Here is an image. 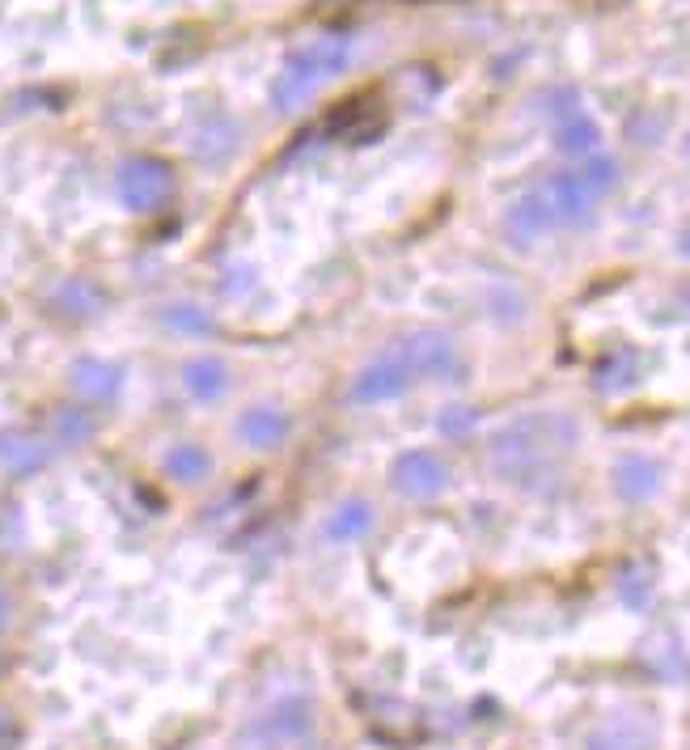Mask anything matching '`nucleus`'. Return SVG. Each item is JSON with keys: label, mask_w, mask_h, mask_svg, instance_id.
I'll list each match as a JSON object with an SVG mask.
<instances>
[{"label": "nucleus", "mask_w": 690, "mask_h": 750, "mask_svg": "<svg viewBox=\"0 0 690 750\" xmlns=\"http://www.w3.org/2000/svg\"><path fill=\"white\" fill-rule=\"evenodd\" d=\"M348 60H352V43H348L343 34H318V39H306V43L289 56L284 72L276 77V86H271V107L280 114H292L297 107H306L327 81H334L339 72L348 69Z\"/></svg>", "instance_id": "2"}, {"label": "nucleus", "mask_w": 690, "mask_h": 750, "mask_svg": "<svg viewBox=\"0 0 690 750\" xmlns=\"http://www.w3.org/2000/svg\"><path fill=\"white\" fill-rule=\"evenodd\" d=\"M68 382H72V390H77L81 399L107 403V399H114L119 387H123V369L111 361H98V357H81V361L68 369Z\"/></svg>", "instance_id": "12"}, {"label": "nucleus", "mask_w": 690, "mask_h": 750, "mask_svg": "<svg viewBox=\"0 0 690 750\" xmlns=\"http://www.w3.org/2000/svg\"><path fill=\"white\" fill-rule=\"evenodd\" d=\"M577 174H580V182H584V187H589V191H593V196L601 200V196H610V191L619 187V161L606 158V153H598V158L584 161Z\"/></svg>", "instance_id": "22"}, {"label": "nucleus", "mask_w": 690, "mask_h": 750, "mask_svg": "<svg viewBox=\"0 0 690 750\" xmlns=\"http://www.w3.org/2000/svg\"><path fill=\"white\" fill-rule=\"evenodd\" d=\"M114 191H119V200L123 208H132V212H153L170 200V191H174V174H170V166L157 158H132L119 166V179H114Z\"/></svg>", "instance_id": "4"}, {"label": "nucleus", "mask_w": 690, "mask_h": 750, "mask_svg": "<svg viewBox=\"0 0 690 750\" xmlns=\"http://www.w3.org/2000/svg\"><path fill=\"white\" fill-rule=\"evenodd\" d=\"M390 483L407 500H432L449 488V467L446 458L432 454V450H402L390 462Z\"/></svg>", "instance_id": "5"}, {"label": "nucleus", "mask_w": 690, "mask_h": 750, "mask_svg": "<svg viewBox=\"0 0 690 750\" xmlns=\"http://www.w3.org/2000/svg\"><path fill=\"white\" fill-rule=\"evenodd\" d=\"M51 301H56V310L68 314V319H93V314L102 310V293H98V284H90V280H64Z\"/></svg>", "instance_id": "18"}, {"label": "nucleus", "mask_w": 690, "mask_h": 750, "mask_svg": "<svg viewBox=\"0 0 690 750\" xmlns=\"http://www.w3.org/2000/svg\"><path fill=\"white\" fill-rule=\"evenodd\" d=\"M182 390L196 403H217L229 394V364L221 357H196L182 364Z\"/></svg>", "instance_id": "13"}, {"label": "nucleus", "mask_w": 690, "mask_h": 750, "mask_svg": "<svg viewBox=\"0 0 690 750\" xmlns=\"http://www.w3.org/2000/svg\"><path fill=\"white\" fill-rule=\"evenodd\" d=\"M0 467L13 471V476H30V471H43L47 467V446L34 432L9 429L0 432Z\"/></svg>", "instance_id": "15"}, {"label": "nucleus", "mask_w": 690, "mask_h": 750, "mask_svg": "<svg viewBox=\"0 0 690 750\" xmlns=\"http://www.w3.org/2000/svg\"><path fill=\"white\" fill-rule=\"evenodd\" d=\"M614 492L627 500V504H644L652 500L661 488H666V471H661V462L648 454H627L614 462Z\"/></svg>", "instance_id": "8"}, {"label": "nucleus", "mask_w": 690, "mask_h": 750, "mask_svg": "<svg viewBox=\"0 0 690 750\" xmlns=\"http://www.w3.org/2000/svg\"><path fill=\"white\" fill-rule=\"evenodd\" d=\"M373 526H378V509H373V500L348 497V500H339L331 513H327L322 534H327L331 543H360Z\"/></svg>", "instance_id": "10"}, {"label": "nucleus", "mask_w": 690, "mask_h": 750, "mask_svg": "<svg viewBox=\"0 0 690 750\" xmlns=\"http://www.w3.org/2000/svg\"><path fill=\"white\" fill-rule=\"evenodd\" d=\"M636 373H640L636 352H631V348H619L614 357H606V361L598 364V387L601 390H627V387H636Z\"/></svg>", "instance_id": "21"}, {"label": "nucleus", "mask_w": 690, "mask_h": 750, "mask_svg": "<svg viewBox=\"0 0 690 750\" xmlns=\"http://www.w3.org/2000/svg\"><path fill=\"white\" fill-rule=\"evenodd\" d=\"M580 446V424L563 411L521 416L491 437L488 462L504 483H538L556 471L563 454Z\"/></svg>", "instance_id": "1"}, {"label": "nucleus", "mask_w": 690, "mask_h": 750, "mask_svg": "<svg viewBox=\"0 0 690 750\" xmlns=\"http://www.w3.org/2000/svg\"><path fill=\"white\" fill-rule=\"evenodd\" d=\"M652 747V729H644L640 721H610L593 738V750H648Z\"/></svg>", "instance_id": "20"}, {"label": "nucleus", "mask_w": 690, "mask_h": 750, "mask_svg": "<svg viewBox=\"0 0 690 750\" xmlns=\"http://www.w3.org/2000/svg\"><path fill=\"white\" fill-rule=\"evenodd\" d=\"M411 382H416L411 369L394 352H386V357L369 361L352 378V403H394V399H402L411 390Z\"/></svg>", "instance_id": "7"}, {"label": "nucleus", "mask_w": 690, "mask_h": 750, "mask_svg": "<svg viewBox=\"0 0 690 750\" xmlns=\"http://www.w3.org/2000/svg\"><path fill=\"white\" fill-rule=\"evenodd\" d=\"M627 137L636 140V144H657V140L666 137V114L644 107V111H636L627 119Z\"/></svg>", "instance_id": "23"}, {"label": "nucleus", "mask_w": 690, "mask_h": 750, "mask_svg": "<svg viewBox=\"0 0 690 750\" xmlns=\"http://www.w3.org/2000/svg\"><path fill=\"white\" fill-rule=\"evenodd\" d=\"M538 111L551 114L556 123H563V119H572V114L580 111V93L577 90H547L538 98Z\"/></svg>", "instance_id": "24"}, {"label": "nucleus", "mask_w": 690, "mask_h": 750, "mask_svg": "<svg viewBox=\"0 0 690 750\" xmlns=\"http://www.w3.org/2000/svg\"><path fill=\"white\" fill-rule=\"evenodd\" d=\"M538 191H542V200L551 204L556 226H589L593 212H598V196L580 182L577 170H559V174H551Z\"/></svg>", "instance_id": "6"}, {"label": "nucleus", "mask_w": 690, "mask_h": 750, "mask_svg": "<svg viewBox=\"0 0 690 750\" xmlns=\"http://www.w3.org/2000/svg\"><path fill=\"white\" fill-rule=\"evenodd\" d=\"M394 357H399L411 378H432V382H458L462 373V357H458V343L449 340L446 331H407L399 343H394Z\"/></svg>", "instance_id": "3"}, {"label": "nucleus", "mask_w": 690, "mask_h": 750, "mask_svg": "<svg viewBox=\"0 0 690 750\" xmlns=\"http://www.w3.org/2000/svg\"><path fill=\"white\" fill-rule=\"evenodd\" d=\"M678 250H682V259H690V229L682 233V238H678Z\"/></svg>", "instance_id": "27"}, {"label": "nucleus", "mask_w": 690, "mask_h": 750, "mask_svg": "<svg viewBox=\"0 0 690 750\" xmlns=\"http://www.w3.org/2000/svg\"><path fill=\"white\" fill-rule=\"evenodd\" d=\"M437 429L446 432V437H462V432L474 429V411L470 408H446L437 416Z\"/></svg>", "instance_id": "25"}, {"label": "nucleus", "mask_w": 690, "mask_h": 750, "mask_svg": "<svg viewBox=\"0 0 690 750\" xmlns=\"http://www.w3.org/2000/svg\"><path fill=\"white\" fill-rule=\"evenodd\" d=\"M161 327L182 336V340H203V336L217 331V319H212V310H203L200 301H170L161 310Z\"/></svg>", "instance_id": "16"}, {"label": "nucleus", "mask_w": 690, "mask_h": 750, "mask_svg": "<svg viewBox=\"0 0 690 750\" xmlns=\"http://www.w3.org/2000/svg\"><path fill=\"white\" fill-rule=\"evenodd\" d=\"M250 284H254V276H250V268H238V272H233V280H229V293H246Z\"/></svg>", "instance_id": "26"}, {"label": "nucleus", "mask_w": 690, "mask_h": 750, "mask_svg": "<svg viewBox=\"0 0 690 750\" xmlns=\"http://www.w3.org/2000/svg\"><path fill=\"white\" fill-rule=\"evenodd\" d=\"M212 454L203 450L200 441H179V446H170L166 454H161V471L174 479V483H203V479H212Z\"/></svg>", "instance_id": "14"}, {"label": "nucleus", "mask_w": 690, "mask_h": 750, "mask_svg": "<svg viewBox=\"0 0 690 750\" xmlns=\"http://www.w3.org/2000/svg\"><path fill=\"white\" fill-rule=\"evenodd\" d=\"M687 158H690V137H687Z\"/></svg>", "instance_id": "28"}, {"label": "nucleus", "mask_w": 690, "mask_h": 750, "mask_svg": "<svg viewBox=\"0 0 690 750\" xmlns=\"http://www.w3.org/2000/svg\"><path fill=\"white\" fill-rule=\"evenodd\" d=\"M289 416L280 408H271V403H259V408H246L242 420H238V441H242L246 450H276V446H284V437H289Z\"/></svg>", "instance_id": "11"}, {"label": "nucleus", "mask_w": 690, "mask_h": 750, "mask_svg": "<svg viewBox=\"0 0 690 750\" xmlns=\"http://www.w3.org/2000/svg\"><path fill=\"white\" fill-rule=\"evenodd\" d=\"M551 229H556V217H551V204L542 200V191L521 196V200L504 212V233H509L512 247H534Z\"/></svg>", "instance_id": "9"}, {"label": "nucleus", "mask_w": 690, "mask_h": 750, "mask_svg": "<svg viewBox=\"0 0 690 750\" xmlns=\"http://www.w3.org/2000/svg\"><path fill=\"white\" fill-rule=\"evenodd\" d=\"M598 140H601V128L584 111L556 123V144H559V153H568V158H589V153L598 149Z\"/></svg>", "instance_id": "17"}, {"label": "nucleus", "mask_w": 690, "mask_h": 750, "mask_svg": "<svg viewBox=\"0 0 690 750\" xmlns=\"http://www.w3.org/2000/svg\"><path fill=\"white\" fill-rule=\"evenodd\" d=\"M93 432H98V420H93V411L86 408H60L51 416V437H56V446H64V450L86 446Z\"/></svg>", "instance_id": "19"}]
</instances>
